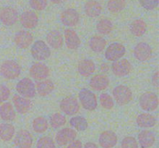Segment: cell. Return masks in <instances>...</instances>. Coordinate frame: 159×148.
I'll use <instances>...</instances> for the list:
<instances>
[{
	"label": "cell",
	"instance_id": "1",
	"mask_svg": "<svg viewBox=\"0 0 159 148\" xmlns=\"http://www.w3.org/2000/svg\"><path fill=\"white\" fill-rule=\"evenodd\" d=\"M0 73L6 79H15L21 73V67L14 60H7L2 64Z\"/></svg>",
	"mask_w": 159,
	"mask_h": 148
},
{
	"label": "cell",
	"instance_id": "2",
	"mask_svg": "<svg viewBox=\"0 0 159 148\" xmlns=\"http://www.w3.org/2000/svg\"><path fill=\"white\" fill-rule=\"evenodd\" d=\"M113 96L116 103L123 106L128 104L131 101L133 93L130 88L126 85H120L113 88Z\"/></svg>",
	"mask_w": 159,
	"mask_h": 148
},
{
	"label": "cell",
	"instance_id": "3",
	"mask_svg": "<svg viewBox=\"0 0 159 148\" xmlns=\"http://www.w3.org/2000/svg\"><path fill=\"white\" fill-rule=\"evenodd\" d=\"M79 98L81 105L85 110L89 111H94L97 108V98L96 95L90 90L86 88L81 90L79 94Z\"/></svg>",
	"mask_w": 159,
	"mask_h": 148
},
{
	"label": "cell",
	"instance_id": "4",
	"mask_svg": "<svg viewBox=\"0 0 159 148\" xmlns=\"http://www.w3.org/2000/svg\"><path fill=\"white\" fill-rule=\"evenodd\" d=\"M16 89L17 92L20 95V96L27 98V99L34 98L37 93L35 85L33 81L28 78H24L20 80L16 84Z\"/></svg>",
	"mask_w": 159,
	"mask_h": 148
},
{
	"label": "cell",
	"instance_id": "5",
	"mask_svg": "<svg viewBox=\"0 0 159 148\" xmlns=\"http://www.w3.org/2000/svg\"><path fill=\"white\" fill-rule=\"evenodd\" d=\"M139 104L141 108L146 112H152L158 106V97L153 92H147L140 97Z\"/></svg>",
	"mask_w": 159,
	"mask_h": 148
},
{
	"label": "cell",
	"instance_id": "6",
	"mask_svg": "<svg viewBox=\"0 0 159 148\" xmlns=\"http://www.w3.org/2000/svg\"><path fill=\"white\" fill-rule=\"evenodd\" d=\"M31 54L37 61H45L49 58L51 52L50 47L43 40H37L31 47Z\"/></svg>",
	"mask_w": 159,
	"mask_h": 148
},
{
	"label": "cell",
	"instance_id": "7",
	"mask_svg": "<svg viewBox=\"0 0 159 148\" xmlns=\"http://www.w3.org/2000/svg\"><path fill=\"white\" fill-rule=\"evenodd\" d=\"M60 109L65 114L74 116L79 111V104L74 96H67L60 102Z\"/></svg>",
	"mask_w": 159,
	"mask_h": 148
},
{
	"label": "cell",
	"instance_id": "8",
	"mask_svg": "<svg viewBox=\"0 0 159 148\" xmlns=\"http://www.w3.org/2000/svg\"><path fill=\"white\" fill-rule=\"evenodd\" d=\"M125 53L126 48L122 43H113L106 50L105 57L110 61H116L122 58Z\"/></svg>",
	"mask_w": 159,
	"mask_h": 148
},
{
	"label": "cell",
	"instance_id": "9",
	"mask_svg": "<svg viewBox=\"0 0 159 148\" xmlns=\"http://www.w3.org/2000/svg\"><path fill=\"white\" fill-rule=\"evenodd\" d=\"M132 65L127 59H120L113 63L111 70L113 74L117 77H124L130 74Z\"/></svg>",
	"mask_w": 159,
	"mask_h": 148
},
{
	"label": "cell",
	"instance_id": "10",
	"mask_svg": "<svg viewBox=\"0 0 159 148\" xmlns=\"http://www.w3.org/2000/svg\"><path fill=\"white\" fill-rule=\"evenodd\" d=\"M77 137L75 130L71 128H64L59 130L55 137V141L60 147H63L75 141Z\"/></svg>",
	"mask_w": 159,
	"mask_h": 148
},
{
	"label": "cell",
	"instance_id": "11",
	"mask_svg": "<svg viewBox=\"0 0 159 148\" xmlns=\"http://www.w3.org/2000/svg\"><path fill=\"white\" fill-rule=\"evenodd\" d=\"M33 142L32 134L26 130H19L14 138V144L18 148H31Z\"/></svg>",
	"mask_w": 159,
	"mask_h": 148
},
{
	"label": "cell",
	"instance_id": "12",
	"mask_svg": "<svg viewBox=\"0 0 159 148\" xmlns=\"http://www.w3.org/2000/svg\"><path fill=\"white\" fill-rule=\"evenodd\" d=\"M50 70L46 65L40 62L34 64L30 68V74L37 81H42L49 76Z\"/></svg>",
	"mask_w": 159,
	"mask_h": 148
},
{
	"label": "cell",
	"instance_id": "13",
	"mask_svg": "<svg viewBox=\"0 0 159 148\" xmlns=\"http://www.w3.org/2000/svg\"><path fill=\"white\" fill-rule=\"evenodd\" d=\"M134 54L135 58L139 61H146L152 57V49L148 43L145 42H141L138 43L134 47Z\"/></svg>",
	"mask_w": 159,
	"mask_h": 148
},
{
	"label": "cell",
	"instance_id": "14",
	"mask_svg": "<svg viewBox=\"0 0 159 148\" xmlns=\"http://www.w3.org/2000/svg\"><path fill=\"white\" fill-rule=\"evenodd\" d=\"M18 12L14 8L7 6L0 11V20L6 26H12L18 20Z\"/></svg>",
	"mask_w": 159,
	"mask_h": 148
},
{
	"label": "cell",
	"instance_id": "15",
	"mask_svg": "<svg viewBox=\"0 0 159 148\" xmlns=\"http://www.w3.org/2000/svg\"><path fill=\"white\" fill-rule=\"evenodd\" d=\"M34 40L32 34L29 31L20 30L16 33L14 37L16 45L20 49H26L30 46Z\"/></svg>",
	"mask_w": 159,
	"mask_h": 148
},
{
	"label": "cell",
	"instance_id": "16",
	"mask_svg": "<svg viewBox=\"0 0 159 148\" xmlns=\"http://www.w3.org/2000/svg\"><path fill=\"white\" fill-rule=\"evenodd\" d=\"M61 21L65 26L73 27L79 22V14L75 9H68L61 14Z\"/></svg>",
	"mask_w": 159,
	"mask_h": 148
},
{
	"label": "cell",
	"instance_id": "17",
	"mask_svg": "<svg viewBox=\"0 0 159 148\" xmlns=\"http://www.w3.org/2000/svg\"><path fill=\"white\" fill-rule=\"evenodd\" d=\"M12 102H13L16 111L20 114H26L30 110L32 107V102L30 99L18 96V95H16L12 97Z\"/></svg>",
	"mask_w": 159,
	"mask_h": 148
},
{
	"label": "cell",
	"instance_id": "18",
	"mask_svg": "<svg viewBox=\"0 0 159 148\" xmlns=\"http://www.w3.org/2000/svg\"><path fill=\"white\" fill-rule=\"evenodd\" d=\"M20 23L26 29H34L38 24V16L34 11H25L20 16Z\"/></svg>",
	"mask_w": 159,
	"mask_h": 148
},
{
	"label": "cell",
	"instance_id": "19",
	"mask_svg": "<svg viewBox=\"0 0 159 148\" xmlns=\"http://www.w3.org/2000/svg\"><path fill=\"white\" fill-rule=\"evenodd\" d=\"M99 143L102 148H113L117 144V136L114 132L107 130L100 134Z\"/></svg>",
	"mask_w": 159,
	"mask_h": 148
},
{
	"label": "cell",
	"instance_id": "20",
	"mask_svg": "<svg viewBox=\"0 0 159 148\" xmlns=\"http://www.w3.org/2000/svg\"><path fill=\"white\" fill-rule=\"evenodd\" d=\"M65 43L68 49L76 50L81 44V40L77 33L72 29H66L65 30Z\"/></svg>",
	"mask_w": 159,
	"mask_h": 148
},
{
	"label": "cell",
	"instance_id": "21",
	"mask_svg": "<svg viewBox=\"0 0 159 148\" xmlns=\"http://www.w3.org/2000/svg\"><path fill=\"white\" fill-rule=\"evenodd\" d=\"M110 85V79L104 74H96L93 76L89 82V85L96 91L105 90Z\"/></svg>",
	"mask_w": 159,
	"mask_h": 148
},
{
	"label": "cell",
	"instance_id": "22",
	"mask_svg": "<svg viewBox=\"0 0 159 148\" xmlns=\"http://www.w3.org/2000/svg\"><path fill=\"white\" fill-rule=\"evenodd\" d=\"M96 71V65L94 62L89 59H84L80 61L78 65V71L84 77H89Z\"/></svg>",
	"mask_w": 159,
	"mask_h": 148
},
{
	"label": "cell",
	"instance_id": "23",
	"mask_svg": "<svg viewBox=\"0 0 159 148\" xmlns=\"http://www.w3.org/2000/svg\"><path fill=\"white\" fill-rule=\"evenodd\" d=\"M138 141L141 148H150L155 142V134L151 130H143L138 134Z\"/></svg>",
	"mask_w": 159,
	"mask_h": 148
},
{
	"label": "cell",
	"instance_id": "24",
	"mask_svg": "<svg viewBox=\"0 0 159 148\" xmlns=\"http://www.w3.org/2000/svg\"><path fill=\"white\" fill-rule=\"evenodd\" d=\"M47 42L53 49L58 50L63 46V37L58 30L51 31L47 35Z\"/></svg>",
	"mask_w": 159,
	"mask_h": 148
},
{
	"label": "cell",
	"instance_id": "25",
	"mask_svg": "<svg viewBox=\"0 0 159 148\" xmlns=\"http://www.w3.org/2000/svg\"><path fill=\"white\" fill-rule=\"evenodd\" d=\"M102 10L100 3L95 0H89L85 5V14L90 18H96L101 14Z\"/></svg>",
	"mask_w": 159,
	"mask_h": 148
},
{
	"label": "cell",
	"instance_id": "26",
	"mask_svg": "<svg viewBox=\"0 0 159 148\" xmlns=\"http://www.w3.org/2000/svg\"><path fill=\"white\" fill-rule=\"evenodd\" d=\"M0 117L4 121H12L16 118V112L10 102H3L0 105Z\"/></svg>",
	"mask_w": 159,
	"mask_h": 148
},
{
	"label": "cell",
	"instance_id": "27",
	"mask_svg": "<svg viewBox=\"0 0 159 148\" xmlns=\"http://www.w3.org/2000/svg\"><path fill=\"white\" fill-rule=\"evenodd\" d=\"M156 118L150 113H141L137 118V123L141 128H151L156 124Z\"/></svg>",
	"mask_w": 159,
	"mask_h": 148
},
{
	"label": "cell",
	"instance_id": "28",
	"mask_svg": "<svg viewBox=\"0 0 159 148\" xmlns=\"http://www.w3.org/2000/svg\"><path fill=\"white\" fill-rule=\"evenodd\" d=\"M54 89V84L50 79H44L38 82L36 85V91L40 96H47Z\"/></svg>",
	"mask_w": 159,
	"mask_h": 148
},
{
	"label": "cell",
	"instance_id": "29",
	"mask_svg": "<svg viewBox=\"0 0 159 148\" xmlns=\"http://www.w3.org/2000/svg\"><path fill=\"white\" fill-rule=\"evenodd\" d=\"M130 30L131 34L135 37H141L147 31V24L141 19L135 20L130 24Z\"/></svg>",
	"mask_w": 159,
	"mask_h": 148
},
{
	"label": "cell",
	"instance_id": "30",
	"mask_svg": "<svg viewBox=\"0 0 159 148\" xmlns=\"http://www.w3.org/2000/svg\"><path fill=\"white\" fill-rule=\"evenodd\" d=\"M89 47L93 51L96 53H100L105 49L107 46V40L102 37L99 36H94L91 37V39L89 41Z\"/></svg>",
	"mask_w": 159,
	"mask_h": 148
},
{
	"label": "cell",
	"instance_id": "31",
	"mask_svg": "<svg viewBox=\"0 0 159 148\" xmlns=\"http://www.w3.org/2000/svg\"><path fill=\"white\" fill-rule=\"evenodd\" d=\"M15 135V127L10 123L0 124V138L2 141H10Z\"/></svg>",
	"mask_w": 159,
	"mask_h": 148
},
{
	"label": "cell",
	"instance_id": "32",
	"mask_svg": "<svg viewBox=\"0 0 159 148\" xmlns=\"http://www.w3.org/2000/svg\"><path fill=\"white\" fill-rule=\"evenodd\" d=\"M33 129L37 133H43L48 129V122L43 116H38L33 120Z\"/></svg>",
	"mask_w": 159,
	"mask_h": 148
},
{
	"label": "cell",
	"instance_id": "33",
	"mask_svg": "<svg viewBox=\"0 0 159 148\" xmlns=\"http://www.w3.org/2000/svg\"><path fill=\"white\" fill-rule=\"evenodd\" d=\"M70 125L79 132L85 131L88 128V121L83 116H75L69 121Z\"/></svg>",
	"mask_w": 159,
	"mask_h": 148
},
{
	"label": "cell",
	"instance_id": "34",
	"mask_svg": "<svg viewBox=\"0 0 159 148\" xmlns=\"http://www.w3.org/2000/svg\"><path fill=\"white\" fill-rule=\"evenodd\" d=\"M113 23L108 19H102L98 22L96 25V29L99 34L102 35H108L113 30Z\"/></svg>",
	"mask_w": 159,
	"mask_h": 148
},
{
	"label": "cell",
	"instance_id": "35",
	"mask_svg": "<svg viewBox=\"0 0 159 148\" xmlns=\"http://www.w3.org/2000/svg\"><path fill=\"white\" fill-rule=\"evenodd\" d=\"M66 118L63 114L56 113L50 116V125L52 128L58 129L66 123Z\"/></svg>",
	"mask_w": 159,
	"mask_h": 148
},
{
	"label": "cell",
	"instance_id": "36",
	"mask_svg": "<svg viewBox=\"0 0 159 148\" xmlns=\"http://www.w3.org/2000/svg\"><path fill=\"white\" fill-rule=\"evenodd\" d=\"M126 6L125 0H109L107 2V9L112 13L121 12Z\"/></svg>",
	"mask_w": 159,
	"mask_h": 148
},
{
	"label": "cell",
	"instance_id": "37",
	"mask_svg": "<svg viewBox=\"0 0 159 148\" xmlns=\"http://www.w3.org/2000/svg\"><path fill=\"white\" fill-rule=\"evenodd\" d=\"M37 148H55V144L51 137L43 136L37 141Z\"/></svg>",
	"mask_w": 159,
	"mask_h": 148
},
{
	"label": "cell",
	"instance_id": "38",
	"mask_svg": "<svg viewBox=\"0 0 159 148\" xmlns=\"http://www.w3.org/2000/svg\"><path fill=\"white\" fill-rule=\"evenodd\" d=\"M99 102L104 109L111 110L114 106V102L111 96L107 93H102L99 96Z\"/></svg>",
	"mask_w": 159,
	"mask_h": 148
},
{
	"label": "cell",
	"instance_id": "39",
	"mask_svg": "<svg viewBox=\"0 0 159 148\" xmlns=\"http://www.w3.org/2000/svg\"><path fill=\"white\" fill-rule=\"evenodd\" d=\"M122 148H138V143L133 137H126L121 142Z\"/></svg>",
	"mask_w": 159,
	"mask_h": 148
},
{
	"label": "cell",
	"instance_id": "40",
	"mask_svg": "<svg viewBox=\"0 0 159 148\" xmlns=\"http://www.w3.org/2000/svg\"><path fill=\"white\" fill-rule=\"evenodd\" d=\"M30 6L37 11L43 10L48 6V0H30Z\"/></svg>",
	"mask_w": 159,
	"mask_h": 148
},
{
	"label": "cell",
	"instance_id": "41",
	"mask_svg": "<svg viewBox=\"0 0 159 148\" xmlns=\"http://www.w3.org/2000/svg\"><path fill=\"white\" fill-rule=\"evenodd\" d=\"M159 0H140V3L143 8L148 10H153L158 6Z\"/></svg>",
	"mask_w": 159,
	"mask_h": 148
},
{
	"label": "cell",
	"instance_id": "42",
	"mask_svg": "<svg viewBox=\"0 0 159 148\" xmlns=\"http://www.w3.org/2000/svg\"><path fill=\"white\" fill-rule=\"evenodd\" d=\"M10 96V90L4 85H0V105L6 102Z\"/></svg>",
	"mask_w": 159,
	"mask_h": 148
},
{
	"label": "cell",
	"instance_id": "43",
	"mask_svg": "<svg viewBox=\"0 0 159 148\" xmlns=\"http://www.w3.org/2000/svg\"><path fill=\"white\" fill-rule=\"evenodd\" d=\"M67 148H82V144L79 140H75L68 144Z\"/></svg>",
	"mask_w": 159,
	"mask_h": 148
},
{
	"label": "cell",
	"instance_id": "44",
	"mask_svg": "<svg viewBox=\"0 0 159 148\" xmlns=\"http://www.w3.org/2000/svg\"><path fill=\"white\" fill-rule=\"evenodd\" d=\"M152 84L155 88H158L159 84V78H158V71H155L152 75Z\"/></svg>",
	"mask_w": 159,
	"mask_h": 148
},
{
	"label": "cell",
	"instance_id": "45",
	"mask_svg": "<svg viewBox=\"0 0 159 148\" xmlns=\"http://www.w3.org/2000/svg\"><path fill=\"white\" fill-rule=\"evenodd\" d=\"M84 148H99L98 146L96 145L95 143L93 142H88L85 144V147Z\"/></svg>",
	"mask_w": 159,
	"mask_h": 148
},
{
	"label": "cell",
	"instance_id": "46",
	"mask_svg": "<svg viewBox=\"0 0 159 148\" xmlns=\"http://www.w3.org/2000/svg\"><path fill=\"white\" fill-rule=\"evenodd\" d=\"M100 68H101V71H107L109 70L108 65H106V64H102V65H101Z\"/></svg>",
	"mask_w": 159,
	"mask_h": 148
},
{
	"label": "cell",
	"instance_id": "47",
	"mask_svg": "<svg viewBox=\"0 0 159 148\" xmlns=\"http://www.w3.org/2000/svg\"><path fill=\"white\" fill-rule=\"evenodd\" d=\"M51 2L54 3V4H60V3L63 2L65 0H51Z\"/></svg>",
	"mask_w": 159,
	"mask_h": 148
}]
</instances>
